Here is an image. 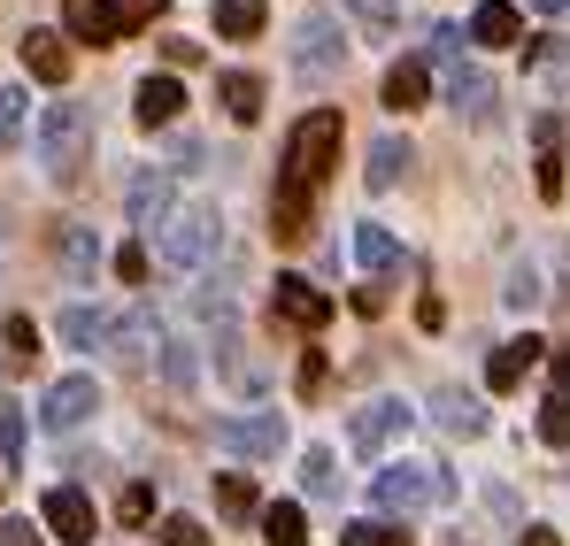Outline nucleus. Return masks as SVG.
<instances>
[{"label":"nucleus","instance_id":"nucleus-42","mask_svg":"<svg viewBox=\"0 0 570 546\" xmlns=\"http://www.w3.org/2000/svg\"><path fill=\"white\" fill-rule=\"evenodd\" d=\"M16 131H23V92H16V86H0V147H8Z\"/></svg>","mask_w":570,"mask_h":546},{"label":"nucleus","instance_id":"nucleus-26","mask_svg":"<svg viewBox=\"0 0 570 546\" xmlns=\"http://www.w3.org/2000/svg\"><path fill=\"white\" fill-rule=\"evenodd\" d=\"M216 508H224V524H247V516H263V493H255V477L224 469V477H216Z\"/></svg>","mask_w":570,"mask_h":546},{"label":"nucleus","instance_id":"nucleus-21","mask_svg":"<svg viewBox=\"0 0 570 546\" xmlns=\"http://www.w3.org/2000/svg\"><path fill=\"white\" fill-rule=\"evenodd\" d=\"M540 355H548L540 339H509V347H493V363H485V385H493V393H509V385H524V369L540 363Z\"/></svg>","mask_w":570,"mask_h":546},{"label":"nucleus","instance_id":"nucleus-9","mask_svg":"<svg viewBox=\"0 0 570 546\" xmlns=\"http://www.w3.org/2000/svg\"><path fill=\"white\" fill-rule=\"evenodd\" d=\"M355 262H363V277L371 285H385V277H409L416 262H409V247L385 231V224H355Z\"/></svg>","mask_w":570,"mask_h":546},{"label":"nucleus","instance_id":"nucleus-31","mask_svg":"<svg viewBox=\"0 0 570 546\" xmlns=\"http://www.w3.org/2000/svg\"><path fill=\"white\" fill-rule=\"evenodd\" d=\"M301 493L308 500H340V469H332L324 447H308V461H301Z\"/></svg>","mask_w":570,"mask_h":546},{"label":"nucleus","instance_id":"nucleus-11","mask_svg":"<svg viewBox=\"0 0 570 546\" xmlns=\"http://www.w3.org/2000/svg\"><path fill=\"white\" fill-rule=\"evenodd\" d=\"M94 408H100L94 377H55V385H47V431H78Z\"/></svg>","mask_w":570,"mask_h":546},{"label":"nucleus","instance_id":"nucleus-8","mask_svg":"<svg viewBox=\"0 0 570 546\" xmlns=\"http://www.w3.org/2000/svg\"><path fill=\"white\" fill-rule=\"evenodd\" d=\"M108 339H116L108 355H116L124 369H147V363H155V347H163V316H155V308H124V316L108 324Z\"/></svg>","mask_w":570,"mask_h":546},{"label":"nucleus","instance_id":"nucleus-41","mask_svg":"<svg viewBox=\"0 0 570 546\" xmlns=\"http://www.w3.org/2000/svg\"><path fill=\"white\" fill-rule=\"evenodd\" d=\"M347 546H409V532H401V524H355Z\"/></svg>","mask_w":570,"mask_h":546},{"label":"nucleus","instance_id":"nucleus-49","mask_svg":"<svg viewBox=\"0 0 570 546\" xmlns=\"http://www.w3.org/2000/svg\"><path fill=\"white\" fill-rule=\"evenodd\" d=\"M517 546H563V539H556V532H524Z\"/></svg>","mask_w":570,"mask_h":546},{"label":"nucleus","instance_id":"nucleus-3","mask_svg":"<svg viewBox=\"0 0 570 546\" xmlns=\"http://www.w3.org/2000/svg\"><path fill=\"white\" fill-rule=\"evenodd\" d=\"M448 493H455V477L424 469V461H385L379 477H371V508H385V516H416V508H432Z\"/></svg>","mask_w":570,"mask_h":546},{"label":"nucleus","instance_id":"nucleus-1","mask_svg":"<svg viewBox=\"0 0 570 546\" xmlns=\"http://www.w3.org/2000/svg\"><path fill=\"white\" fill-rule=\"evenodd\" d=\"M424 70L448 86V100H455V116H463V123H485V116L501 108L493 78L463 62V31H455V23H432V54H424Z\"/></svg>","mask_w":570,"mask_h":546},{"label":"nucleus","instance_id":"nucleus-23","mask_svg":"<svg viewBox=\"0 0 570 546\" xmlns=\"http://www.w3.org/2000/svg\"><path fill=\"white\" fill-rule=\"evenodd\" d=\"M263 31H271V8H263V0H216V39H239V47H247V39H263Z\"/></svg>","mask_w":570,"mask_h":546},{"label":"nucleus","instance_id":"nucleus-17","mask_svg":"<svg viewBox=\"0 0 570 546\" xmlns=\"http://www.w3.org/2000/svg\"><path fill=\"white\" fill-rule=\"evenodd\" d=\"M432 416H440V431H455V439H478V431H485V408H478V393H463V385H440V393H432Z\"/></svg>","mask_w":570,"mask_h":546},{"label":"nucleus","instance_id":"nucleus-40","mask_svg":"<svg viewBox=\"0 0 570 546\" xmlns=\"http://www.w3.org/2000/svg\"><path fill=\"white\" fill-rule=\"evenodd\" d=\"M163 546H216L193 516H163Z\"/></svg>","mask_w":570,"mask_h":546},{"label":"nucleus","instance_id":"nucleus-32","mask_svg":"<svg viewBox=\"0 0 570 546\" xmlns=\"http://www.w3.org/2000/svg\"><path fill=\"white\" fill-rule=\"evenodd\" d=\"M155 16H163V0H108V31H116V39H131V31H147Z\"/></svg>","mask_w":570,"mask_h":546},{"label":"nucleus","instance_id":"nucleus-33","mask_svg":"<svg viewBox=\"0 0 570 546\" xmlns=\"http://www.w3.org/2000/svg\"><path fill=\"white\" fill-rule=\"evenodd\" d=\"M16 461H23V408L0 393V477H8Z\"/></svg>","mask_w":570,"mask_h":546},{"label":"nucleus","instance_id":"nucleus-36","mask_svg":"<svg viewBox=\"0 0 570 546\" xmlns=\"http://www.w3.org/2000/svg\"><path fill=\"white\" fill-rule=\"evenodd\" d=\"M347 16L379 39V31H393V23H401V0H347Z\"/></svg>","mask_w":570,"mask_h":546},{"label":"nucleus","instance_id":"nucleus-34","mask_svg":"<svg viewBox=\"0 0 570 546\" xmlns=\"http://www.w3.org/2000/svg\"><path fill=\"white\" fill-rule=\"evenodd\" d=\"M224 377H232L239 393H263V385H271V363H263V355H247V347H232V355H224Z\"/></svg>","mask_w":570,"mask_h":546},{"label":"nucleus","instance_id":"nucleus-29","mask_svg":"<svg viewBox=\"0 0 570 546\" xmlns=\"http://www.w3.org/2000/svg\"><path fill=\"white\" fill-rule=\"evenodd\" d=\"M263 532H271V546H308V508H301V500L263 508Z\"/></svg>","mask_w":570,"mask_h":546},{"label":"nucleus","instance_id":"nucleus-35","mask_svg":"<svg viewBox=\"0 0 570 546\" xmlns=\"http://www.w3.org/2000/svg\"><path fill=\"white\" fill-rule=\"evenodd\" d=\"M62 339L70 347H94V339H108V316L100 308H62Z\"/></svg>","mask_w":570,"mask_h":546},{"label":"nucleus","instance_id":"nucleus-18","mask_svg":"<svg viewBox=\"0 0 570 546\" xmlns=\"http://www.w3.org/2000/svg\"><path fill=\"white\" fill-rule=\"evenodd\" d=\"M385 108H393V116L432 108V70H424V62H393V70H385Z\"/></svg>","mask_w":570,"mask_h":546},{"label":"nucleus","instance_id":"nucleus-19","mask_svg":"<svg viewBox=\"0 0 570 546\" xmlns=\"http://www.w3.org/2000/svg\"><path fill=\"white\" fill-rule=\"evenodd\" d=\"M178 108H186V86L163 70V78H147V86L131 92V116L139 123H178Z\"/></svg>","mask_w":570,"mask_h":546},{"label":"nucleus","instance_id":"nucleus-47","mask_svg":"<svg viewBox=\"0 0 570 546\" xmlns=\"http://www.w3.org/2000/svg\"><path fill=\"white\" fill-rule=\"evenodd\" d=\"M355 316H385V285H371V277L355 285Z\"/></svg>","mask_w":570,"mask_h":546},{"label":"nucleus","instance_id":"nucleus-44","mask_svg":"<svg viewBox=\"0 0 570 546\" xmlns=\"http://www.w3.org/2000/svg\"><path fill=\"white\" fill-rule=\"evenodd\" d=\"M200 162H208V147H200V139H178V147H170V162H163V170H200Z\"/></svg>","mask_w":570,"mask_h":546},{"label":"nucleus","instance_id":"nucleus-13","mask_svg":"<svg viewBox=\"0 0 570 546\" xmlns=\"http://www.w3.org/2000/svg\"><path fill=\"white\" fill-rule=\"evenodd\" d=\"M124 216H131V224H163V216H170V170H163V162H139V170H131Z\"/></svg>","mask_w":570,"mask_h":546},{"label":"nucleus","instance_id":"nucleus-38","mask_svg":"<svg viewBox=\"0 0 570 546\" xmlns=\"http://www.w3.org/2000/svg\"><path fill=\"white\" fill-rule=\"evenodd\" d=\"M0 339H8V355H16V363H31V355H39V324H31V316H8V324H0Z\"/></svg>","mask_w":570,"mask_h":546},{"label":"nucleus","instance_id":"nucleus-37","mask_svg":"<svg viewBox=\"0 0 570 546\" xmlns=\"http://www.w3.org/2000/svg\"><path fill=\"white\" fill-rule=\"evenodd\" d=\"M501 300H509L517 316H524V308H540V277H532V262H517V270H509V285H501Z\"/></svg>","mask_w":570,"mask_h":546},{"label":"nucleus","instance_id":"nucleus-6","mask_svg":"<svg viewBox=\"0 0 570 546\" xmlns=\"http://www.w3.org/2000/svg\"><path fill=\"white\" fill-rule=\"evenodd\" d=\"M293 70H301V78H340V70H347V39H340V23H332V8H308V16L293 23Z\"/></svg>","mask_w":570,"mask_h":546},{"label":"nucleus","instance_id":"nucleus-28","mask_svg":"<svg viewBox=\"0 0 570 546\" xmlns=\"http://www.w3.org/2000/svg\"><path fill=\"white\" fill-rule=\"evenodd\" d=\"M62 23H70L78 39H94V47H116V31H108V0H62Z\"/></svg>","mask_w":570,"mask_h":546},{"label":"nucleus","instance_id":"nucleus-12","mask_svg":"<svg viewBox=\"0 0 570 546\" xmlns=\"http://www.w3.org/2000/svg\"><path fill=\"white\" fill-rule=\"evenodd\" d=\"M39 516H47V532H55L62 546H86V539H94V500H86L78 485H55Z\"/></svg>","mask_w":570,"mask_h":546},{"label":"nucleus","instance_id":"nucleus-25","mask_svg":"<svg viewBox=\"0 0 570 546\" xmlns=\"http://www.w3.org/2000/svg\"><path fill=\"white\" fill-rule=\"evenodd\" d=\"M216 100H224L239 123H255V116H263V78H255V70H224V78H216Z\"/></svg>","mask_w":570,"mask_h":546},{"label":"nucleus","instance_id":"nucleus-30","mask_svg":"<svg viewBox=\"0 0 570 546\" xmlns=\"http://www.w3.org/2000/svg\"><path fill=\"white\" fill-rule=\"evenodd\" d=\"M94 262H100L94 231H86V224H70V231H62V270H70V285H86V277H94Z\"/></svg>","mask_w":570,"mask_h":546},{"label":"nucleus","instance_id":"nucleus-16","mask_svg":"<svg viewBox=\"0 0 570 546\" xmlns=\"http://www.w3.org/2000/svg\"><path fill=\"white\" fill-rule=\"evenodd\" d=\"M332 316V300L308 285V277H278V324H293V331H316Z\"/></svg>","mask_w":570,"mask_h":546},{"label":"nucleus","instance_id":"nucleus-7","mask_svg":"<svg viewBox=\"0 0 570 546\" xmlns=\"http://www.w3.org/2000/svg\"><path fill=\"white\" fill-rule=\"evenodd\" d=\"M216 447H224V455H247V461H271V455H285V424L271 408L224 416V424H216Z\"/></svg>","mask_w":570,"mask_h":546},{"label":"nucleus","instance_id":"nucleus-22","mask_svg":"<svg viewBox=\"0 0 570 546\" xmlns=\"http://www.w3.org/2000/svg\"><path fill=\"white\" fill-rule=\"evenodd\" d=\"M23 70L47 78V86H62V78H70V47H62L55 31H23Z\"/></svg>","mask_w":570,"mask_h":546},{"label":"nucleus","instance_id":"nucleus-39","mask_svg":"<svg viewBox=\"0 0 570 546\" xmlns=\"http://www.w3.org/2000/svg\"><path fill=\"white\" fill-rule=\"evenodd\" d=\"M116 516H124V524H147V516H155V493H147V485H124V493H116Z\"/></svg>","mask_w":570,"mask_h":546},{"label":"nucleus","instance_id":"nucleus-50","mask_svg":"<svg viewBox=\"0 0 570 546\" xmlns=\"http://www.w3.org/2000/svg\"><path fill=\"white\" fill-rule=\"evenodd\" d=\"M532 8H540V16H570V0H532Z\"/></svg>","mask_w":570,"mask_h":546},{"label":"nucleus","instance_id":"nucleus-43","mask_svg":"<svg viewBox=\"0 0 570 546\" xmlns=\"http://www.w3.org/2000/svg\"><path fill=\"white\" fill-rule=\"evenodd\" d=\"M163 377H170V385L186 393L193 377H200V363H193V347H170V355H163Z\"/></svg>","mask_w":570,"mask_h":546},{"label":"nucleus","instance_id":"nucleus-24","mask_svg":"<svg viewBox=\"0 0 570 546\" xmlns=\"http://www.w3.org/2000/svg\"><path fill=\"white\" fill-rule=\"evenodd\" d=\"M463 39H478V47H517V8L509 0H478Z\"/></svg>","mask_w":570,"mask_h":546},{"label":"nucleus","instance_id":"nucleus-2","mask_svg":"<svg viewBox=\"0 0 570 546\" xmlns=\"http://www.w3.org/2000/svg\"><path fill=\"white\" fill-rule=\"evenodd\" d=\"M340 139H347V123H340V108H316V116H301L293 123V139H285V185H301V192H316V185L332 178V162H340Z\"/></svg>","mask_w":570,"mask_h":546},{"label":"nucleus","instance_id":"nucleus-15","mask_svg":"<svg viewBox=\"0 0 570 546\" xmlns=\"http://www.w3.org/2000/svg\"><path fill=\"white\" fill-rule=\"evenodd\" d=\"M308 231H316V208H308V192L278 178V200H271V239H278V247H301Z\"/></svg>","mask_w":570,"mask_h":546},{"label":"nucleus","instance_id":"nucleus-46","mask_svg":"<svg viewBox=\"0 0 570 546\" xmlns=\"http://www.w3.org/2000/svg\"><path fill=\"white\" fill-rule=\"evenodd\" d=\"M163 62H170V70H193V62H200V39H163Z\"/></svg>","mask_w":570,"mask_h":546},{"label":"nucleus","instance_id":"nucleus-48","mask_svg":"<svg viewBox=\"0 0 570 546\" xmlns=\"http://www.w3.org/2000/svg\"><path fill=\"white\" fill-rule=\"evenodd\" d=\"M116 277H124V285H139V277H147V255H139V247H124V255H116Z\"/></svg>","mask_w":570,"mask_h":546},{"label":"nucleus","instance_id":"nucleus-45","mask_svg":"<svg viewBox=\"0 0 570 546\" xmlns=\"http://www.w3.org/2000/svg\"><path fill=\"white\" fill-rule=\"evenodd\" d=\"M0 546H47V539H39V524H23V516H0Z\"/></svg>","mask_w":570,"mask_h":546},{"label":"nucleus","instance_id":"nucleus-4","mask_svg":"<svg viewBox=\"0 0 570 546\" xmlns=\"http://www.w3.org/2000/svg\"><path fill=\"white\" fill-rule=\"evenodd\" d=\"M155 247H163L170 270H200V262H216V247H224V216H216V208H170Z\"/></svg>","mask_w":570,"mask_h":546},{"label":"nucleus","instance_id":"nucleus-27","mask_svg":"<svg viewBox=\"0 0 570 546\" xmlns=\"http://www.w3.org/2000/svg\"><path fill=\"white\" fill-rule=\"evenodd\" d=\"M371 192H385V185H401V170H409V139L401 131H385V139H371Z\"/></svg>","mask_w":570,"mask_h":546},{"label":"nucleus","instance_id":"nucleus-14","mask_svg":"<svg viewBox=\"0 0 570 546\" xmlns=\"http://www.w3.org/2000/svg\"><path fill=\"white\" fill-rule=\"evenodd\" d=\"M409 424H416V408H409V400H371V408L355 416V447H363V455H385Z\"/></svg>","mask_w":570,"mask_h":546},{"label":"nucleus","instance_id":"nucleus-5","mask_svg":"<svg viewBox=\"0 0 570 546\" xmlns=\"http://www.w3.org/2000/svg\"><path fill=\"white\" fill-rule=\"evenodd\" d=\"M86 139H94L86 108H78V100H55L47 123H39V162H47L55 178H78V170H86Z\"/></svg>","mask_w":570,"mask_h":546},{"label":"nucleus","instance_id":"nucleus-10","mask_svg":"<svg viewBox=\"0 0 570 546\" xmlns=\"http://www.w3.org/2000/svg\"><path fill=\"white\" fill-rule=\"evenodd\" d=\"M540 439L570 447V347L548 355V400H540Z\"/></svg>","mask_w":570,"mask_h":546},{"label":"nucleus","instance_id":"nucleus-20","mask_svg":"<svg viewBox=\"0 0 570 546\" xmlns=\"http://www.w3.org/2000/svg\"><path fill=\"white\" fill-rule=\"evenodd\" d=\"M532 147H540V192H563V116H532Z\"/></svg>","mask_w":570,"mask_h":546}]
</instances>
